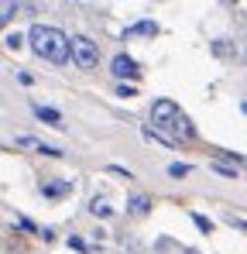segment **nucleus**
I'll return each instance as SVG.
<instances>
[{
  "label": "nucleus",
  "instance_id": "f257e3e1",
  "mask_svg": "<svg viewBox=\"0 0 247 254\" xmlns=\"http://www.w3.org/2000/svg\"><path fill=\"white\" fill-rule=\"evenodd\" d=\"M28 42H31V52H35L38 59H48V62H55V65H65V62L72 59V38H69L65 31L52 28V24H31Z\"/></svg>",
  "mask_w": 247,
  "mask_h": 254
},
{
  "label": "nucleus",
  "instance_id": "f03ea898",
  "mask_svg": "<svg viewBox=\"0 0 247 254\" xmlns=\"http://www.w3.org/2000/svg\"><path fill=\"white\" fill-rule=\"evenodd\" d=\"M72 62H76L79 69H96V62H100L96 42H89L86 35H76V38H72Z\"/></svg>",
  "mask_w": 247,
  "mask_h": 254
},
{
  "label": "nucleus",
  "instance_id": "7ed1b4c3",
  "mask_svg": "<svg viewBox=\"0 0 247 254\" xmlns=\"http://www.w3.org/2000/svg\"><path fill=\"white\" fill-rule=\"evenodd\" d=\"M151 121H155V127H175L179 121H182V110H179L175 100H155Z\"/></svg>",
  "mask_w": 247,
  "mask_h": 254
},
{
  "label": "nucleus",
  "instance_id": "20e7f679",
  "mask_svg": "<svg viewBox=\"0 0 247 254\" xmlns=\"http://www.w3.org/2000/svg\"><path fill=\"white\" fill-rule=\"evenodd\" d=\"M110 72H114V76H121V79H137V76H141L137 62H134L130 55H124V52L110 59Z\"/></svg>",
  "mask_w": 247,
  "mask_h": 254
},
{
  "label": "nucleus",
  "instance_id": "39448f33",
  "mask_svg": "<svg viewBox=\"0 0 247 254\" xmlns=\"http://www.w3.org/2000/svg\"><path fill=\"white\" fill-rule=\"evenodd\" d=\"M148 210H151V199H148V196H130V199H127V213H130V216H144Z\"/></svg>",
  "mask_w": 247,
  "mask_h": 254
},
{
  "label": "nucleus",
  "instance_id": "423d86ee",
  "mask_svg": "<svg viewBox=\"0 0 247 254\" xmlns=\"http://www.w3.org/2000/svg\"><path fill=\"white\" fill-rule=\"evenodd\" d=\"M35 117H38V121H48V124H59V121H62V114H59V110L41 107V103H35Z\"/></svg>",
  "mask_w": 247,
  "mask_h": 254
},
{
  "label": "nucleus",
  "instance_id": "0eeeda50",
  "mask_svg": "<svg viewBox=\"0 0 247 254\" xmlns=\"http://www.w3.org/2000/svg\"><path fill=\"white\" fill-rule=\"evenodd\" d=\"M127 35H158V24L155 21H141V24L127 28Z\"/></svg>",
  "mask_w": 247,
  "mask_h": 254
},
{
  "label": "nucleus",
  "instance_id": "6e6552de",
  "mask_svg": "<svg viewBox=\"0 0 247 254\" xmlns=\"http://www.w3.org/2000/svg\"><path fill=\"white\" fill-rule=\"evenodd\" d=\"M144 137H148V141H162V144H168V148H172V144H175V141H172V137H168V134H162V130H158V127H144Z\"/></svg>",
  "mask_w": 247,
  "mask_h": 254
},
{
  "label": "nucleus",
  "instance_id": "1a4fd4ad",
  "mask_svg": "<svg viewBox=\"0 0 247 254\" xmlns=\"http://www.w3.org/2000/svg\"><path fill=\"white\" fill-rule=\"evenodd\" d=\"M192 172V165H185V162H172L168 165V175H175V179H182V175H189Z\"/></svg>",
  "mask_w": 247,
  "mask_h": 254
},
{
  "label": "nucleus",
  "instance_id": "9d476101",
  "mask_svg": "<svg viewBox=\"0 0 247 254\" xmlns=\"http://www.w3.org/2000/svg\"><path fill=\"white\" fill-rule=\"evenodd\" d=\"M41 192H45V196H62V192H69V182H59V186H41Z\"/></svg>",
  "mask_w": 247,
  "mask_h": 254
},
{
  "label": "nucleus",
  "instance_id": "9b49d317",
  "mask_svg": "<svg viewBox=\"0 0 247 254\" xmlns=\"http://www.w3.org/2000/svg\"><path fill=\"white\" fill-rule=\"evenodd\" d=\"M209 169H213V172H220L223 179H237V169H230V165H223V162H213Z\"/></svg>",
  "mask_w": 247,
  "mask_h": 254
},
{
  "label": "nucleus",
  "instance_id": "f8f14e48",
  "mask_svg": "<svg viewBox=\"0 0 247 254\" xmlns=\"http://www.w3.org/2000/svg\"><path fill=\"white\" fill-rule=\"evenodd\" d=\"M192 223H196V227H199L203 234H213V220H206L203 213H196V216H192Z\"/></svg>",
  "mask_w": 247,
  "mask_h": 254
},
{
  "label": "nucleus",
  "instance_id": "ddd939ff",
  "mask_svg": "<svg viewBox=\"0 0 247 254\" xmlns=\"http://www.w3.org/2000/svg\"><path fill=\"white\" fill-rule=\"evenodd\" d=\"M89 210L96 213V216H110V213H114L110 206H107V203H103V199H93V206H89Z\"/></svg>",
  "mask_w": 247,
  "mask_h": 254
},
{
  "label": "nucleus",
  "instance_id": "4468645a",
  "mask_svg": "<svg viewBox=\"0 0 247 254\" xmlns=\"http://www.w3.org/2000/svg\"><path fill=\"white\" fill-rule=\"evenodd\" d=\"M0 10H3V14H0V21H3V24H7V21H10V17H14V10H17V7H14V3H10V0H3V7H0Z\"/></svg>",
  "mask_w": 247,
  "mask_h": 254
},
{
  "label": "nucleus",
  "instance_id": "2eb2a0df",
  "mask_svg": "<svg viewBox=\"0 0 247 254\" xmlns=\"http://www.w3.org/2000/svg\"><path fill=\"white\" fill-rule=\"evenodd\" d=\"M3 45H7V48H21V45H24V35H7Z\"/></svg>",
  "mask_w": 247,
  "mask_h": 254
},
{
  "label": "nucleus",
  "instance_id": "dca6fc26",
  "mask_svg": "<svg viewBox=\"0 0 247 254\" xmlns=\"http://www.w3.org/2000/svg\"><path fill=\"white\" fill-rule=\"evenodd\" d=\"M107 172H114V175H124V179H134L130 169H124V165H107Z\"/></svg>",
  "mask_w": 247,
  "mask_h": 254
},
{
  "label": "nucleus",
  "instance_id": "f3484780",
  "mask_svg": "<svg viewBox=\"0 0 247 254\" xmlns=\"http://www.w3.org/2000/svg\"><path fill=\"white\" fill-rule=\"evenodd\" d=\"M117 96L130 100V96H137V89H134V86H117Z\"/></svg>",
  "mask_w": 247,
  "mask_h": 254
},
{
  "label": "nucleus",
  "instance_id": "a211bd4d",
  "mask_svg": "<svg viewBox=\"0 0 247 254\" xmlns=\"http://www.w3.org/2000/svg\"><path fill=\"white\" fill-rule=\"evenodd\" d=\"M213 52H216V55H230V45L227 42H213Z\"/></svg>",
  "mask_w": 247,
  "mask_h": 254
},
{
  "label": "nucleus",
  "instance_id": "6ab92c4d",
  "mask_svg": "<svg viewBox=\"0 0 247 254\" xmlns=\"http://www.w3.org/2000/svg\"><path fill=\"white\" fill-rule=\"evenodd\" d=\"M69 248H76V251H86V241H79V237H69Z\"/></svg>",
  "mask_w": 247,
  "mask_h": 254
},
{
  "label": "nucleus",
  "instance_id": "aec40b11",
  "mask_svg": "<svg viewBox=\"0 0 247 254\" xmlns=\"http://www.w3.org/2000/svg\"><path fill=\"white\" fill-rule=\"evenodd\" d=\"M230 223H234L237 230H244V234H247V220H237V216H230Z\"/></svg>",
  "mask_w": 247,
  "mask_h": 254
}]
</instances>
